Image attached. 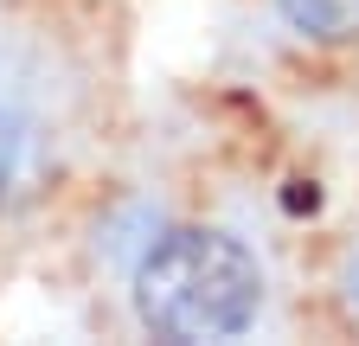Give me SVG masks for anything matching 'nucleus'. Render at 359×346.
Here are the masks:
<instances>
[{"label": "nucleus", "instance_id": "1", "mask_svg": "<svg viewBox=\"0 0 359 346\" xmlns=\"http://www.w3.org/2000/svg\"><path fill=\"white\" fill-rule=\"evenodd\" d=\"M263 308L257 256L205 225H180L148 244L135 270V314L154 340H231Z\"/></svg>", "mask_w": 359, "mask_h": 346}, {"label": "nucleus", "instance_id": "2", "mask_svg": "<svg viewBox=\"0 0 359 346\" xmlns=\"http://www.w3.org/2000/svg\"><path fill=\"white\" fill-rule=\"evenodd\" d=\"M45 167H52V154H45V128L26 109L0 103V212L26 205L45 186Z\"/></svg>", "mask_w": 359, "mask_h": 346}, {"label": "nucleus", "instance_id": "3", "mask_svg": "<svg viewBox=\"0 0 359 346\" xmlns=\"http://www.w3.org/2000/svg\"><path fill=\"white\" fill-rule=\"evenodd\" d=\"M283 20L314 39H359V0H276Z\"/></svg>", "mask_w": 359, "mask_h": 346}, {"label": "nucleus", "instance_id": "4", "mask_svg": "<svg viewBox=\"0 0 359 346\" xmlns=\"http://www.w3.org/2000/svg\"><path fill=\"white\" fill-rule=\"evenodd\" d=\"M346 308H353V321H359V256H353V270H346Z\"/></svg>", "mask_w": 359, "mask_h": 346}]
</instances>
